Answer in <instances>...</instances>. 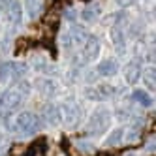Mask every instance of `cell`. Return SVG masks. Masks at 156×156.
I'll use <instances>...</instances> for the list:
<instances>
[{
    "instance_id": "obj_23",
    "label": "cell",
    "mask_w": 156,
    "mask_h": 156,
    "mask_svg": "<svg viewBox=\"0 0 156 156\" xmlns=\"http://www.w3.org/2000/svg\"><path fill=\"white\" fill-rule=\"evenodd\" d=\"M117 4L119 6H130V4H133V0H117Z\"/></svg>"
},
{
    "instance_id": "obj_2",
    "label": "cell",
    "mask_w": 156,
    "mask_h": 156,
    "mask_svg": "<svg viewBox=\"0 0 156 156\" xmlns=\"http://www.w3.org/2000/svg\"><path fill=\"white\" fill-rule=\"evenodd\" d=\"M109 122H111V113L107 109H98L94 111L92 119L88 120V126H87V133H102L109 128Z\"/></svg>"
},
{
    "instance_id": "obj_4",
    "label": "cell",
    "mask_w": 156,
    "mask_h": 156,
    "mask_svg": "<svg viewBox=\"0 0 156 156\" xmlns=\"http://www.w3.org/2000/svg\"><path fill=\"white\" fill-rule=\"evenodd\" d=\"M58 111H60V119H64V122L70 128H75L77 124H79V120H81V109H79V105H75V104H64L62 107H58Z\"/></svg>"
},
{
    "instance_id": "obj_22",
    "label": "cell",
    "mask_w": 156,
    "mask_h": 156,
    "mask_svg": "<svg viewBox=\"0 0 156 156\" xmlns=\"http://www.w3.org/2000/svg\"><path fill=\"white\" fill-rule=\"evenodd\" d=\"M34 66H36V70H45V58H43V57H36L34 58Z\"/></svg>"
},
{
    "instance_id": "obj_8",
    "label": "cell",
    "mask_w": 156,
    "mask_h": 156,
    "mask_svg": "<svg viewBox=\"0 0 156 156\" xmlns=\"http://www.w3.org/2000/svg\"><path fill=\"white\" fill-rule=\"evenodd\" d=\"M98 55H100V40L94 36H88L85 40V45H83L85 60H94V58H98Z\"/></svg>"
},
{
    "instance_id": "obj_24",
    "label": "cell",
    "mask_w": 156,
    "mask_h": 156,
    "mask_svg": "<svg viewBox=\"0 0 156 156\" xmlns=\"http://www.w3.org/2000/svg\"><path fill=\"white\" fill-rule=\"evenodd\" d=\"M126 156H139V154H136V152H128Z\"/></svg>"
},
{
    "instance_id": "obj_16",
    "label": "cell",
    "mask_w": 156,
    "mask_h": 156,
    "mask_svg": "<svg viewBox=\"0 0 156 156\" xmlns=\"http://www.w3.org/2000/svg\"><path fill=\"white\" fill-rule=\"evenodd\" d=\"M45 119H47V122L49 124H58L60 122V111H58V107H55V105H49L47 109H45Z\"/></svg>"
},
{
    "instance_id": "obj_12",
    "label": "cell",
    "mask_w": 156,
    "mask_h": 156,
    "mask_svg": "<svg viewBox=\"0 0 156 156\" xmlns=\"http://www.w3.org/2000/svg\"><path fill=\"white\" fill-rule=\"evenodd\" d=\"M25 9L30 19H36L41 12V0H25Z\"/></svg>"
},
{
    "instance_id": "obj_13",
    "label": "cell",
    "mask_w": 156,
    "mask_h": 156,
    "mask_svg": "<svg viewBox=\"0 0 156 156\" xmlns=\"http://www.w3.org/2000/svg\"><path fill=\"white\" fill-rule=\"evenodd\" d=\"M111 40H113V43L117 45L119 51L124 49V41H126V38H124V32H122L120 27H113V30H111Z\"/></svg>"
},
{
    "instance_id": "obj_21",
    "label": "cell",
    "mask_w": 156,
    "mask_h": 156,
    "mask_svg": "<svg viewBox=\"0 0 156 156\" xmlns=\"http://www.w3.org/2000/svg\"><path fill=\"white\" fill-rule=\"evenodd\" d=\"M77 149H81V152H92L94 145H90V143H77Z\"/></svg>"
},
{
    "instance_id": "obj_19",
    "label": "cell",
    "mask_w": 156,
    "mask_h": 156,
    "mask_svg": "<svg viewBox=\"0 0 156 156\" xmlns=\"http://www.w3.org/2000/svg\"><path fill=\"white\" fill-rule=\"evenodd\" d=\"M15 88H17V92H19L21 96H27V94L30 92V85H28L27 81H23V83H19V85H17Z\"/></svg>"
},
{
    "instance_id": "obj_5",
    "label": "cell",
    "mask_w": 156,
    "mask_h": 156,
    "mask_svg": "<svg viewBox=\"0 0 156 156\" xmlns=\"http://www.w3.org/2000/svg\"><path fill=\"white\" fill-rule=\"evenodd\" d=\"M2 12L6 13L8 23L12 25H19L21 17H23V12H21V6L15 0H2Z\"/></svg>"
},
{
    "instance_id": "obj_3",
    "label": "cell",
    "mask_w": 156,
    "mask_h": 156,
    "mask_svg": "<svg viewBox=\"0 0 156 156\" xmlns=\"http://www.w3.org/2000/svg\"><path fill=\"white\" fill-rule=\"evenodd\" d=\"M27 73V64L23 62H4L0 64V77L2 79H17Z\"/></svg>"
},
{
    "instance_id": "obj_10",
    "label": "cell",
    "mask_w": 156,
    "mask_h": 156,
    "mask_svg": "<svg viewBox=\"0 0 156 156\" xmlns=\"http://www.w3.org/2000/svg\"><path fill=\"white\" fill-rule=\"evenodd\" d=\"M141 73H143V72H141V66H139V62H130V64L126 66L124 79H126V83L133 85V83H137V81H139Z\"/></svg>"
},
{
    "instance_id": "obj_11",
    "label": "cell",
    "mask_w": 156,
    "mask_h": 156,
    "mask_svg": "<svg viewBox=\"0 0 156 156\" xmlns=\"http://www.w3.org/2000/svg\"><path fill=\"white\" fill-rule=\"evenodd\" d=\"M98 73L100 75H105V77L115 75L117 73V62L115 60H102V62L98 64Z\"/></svg>"
},
{
    "instance_id": "obj_15",
    "label": "cell",
    "mask_w": 156,
    "mask_h": 156,
    "mask_svg": "<svg viewBox=\"0 0 156 156\" xmlns=\"http://www.w3.org/2000/svg\"><path fill=\"white\" fill-rule=\"evenodd\" d=\"M132 98L136 100L139 105H143V107H151V105H152V98H151L147 92H143V90H133Z\"/></svg>"
},
{
    "instance_id": "obj_17",
    "label": "cell",
    "mask_w": 156,
    "mask_h": 156,
    "mask_svg": "<svg viewBox=\"0 0 156 156\" xmlns=\"http://www.w3.org/2000/svg\"><path fill=\"white\" fill-rule=\"evenodd\" d=\"M122 141V130L119 128V130H115L113 133H111V136L107 137V141H105V145L107 147H113V145H119Z\"/></svg>"
},
{
    "instance_id": "obj_14",
    "label": "cell",
    "mask_w": 156,
    "mask_h": 156,
    "mask_svg": "<svg viewBox=\"0 0 156 156\" xmlns=\"http://www.w3.org/2000/svg\"><path fill=\"white\" fill-rule=\"evenodd\" d=\"M36 87H38V90L41 92V94H45V96H51V94H55V83L53 81H49V79H38L36 81Z\"/></svg>"
},
{
    "instance_id": "obj_9",
    "label": "cell",
    "mask_w": 156,
    "mask_h": 156,
    "mask_svg": "<svg viewBox=\"0 0 156 156\" xmlns=\"http://www.w3.org/2000/svg\"><path fill=\"white\" fill-rule=\"evenodd\" d=\"M100 12H102V4L100 2H90L81 12V19L85 21V23H94V21L100 17Z\"/></svg>"
},
{
    "instance_id": "obj_20",
    "label": "cell",
    "mask_w": 156,
    "mask_h": 156,
    "mask_svg": "<svg viewBox=\"0 0 156 156\" xmlns=\"http://www.w3.org/2000/svg\"><path fill=\"white\" fill-rule=\"evenodd\" d=\"M21 154H25V147L23 145H13V149L9 151V156H21Z\"/></svg>"
},
{
    "instance_id": "obj_18",
    "label": "cell",
    "mask_w": 156,
    "mask_h": 156,
    "mask_svg": "<svg viewBox=\"0 0 156 156\" xmlns=\"http://www.w3.org/2000/svg\"><path fill=\"white\" fill-rule=\"evenodd\" d=\"M143 79H145V83H147V87L152 90V88H154V70L145 72V73H143Z\"/></svg>"
},
{
    "instance_id": "obj_6",
    "label": "cell",
    "mask_w": 156,
    "mask_h": 156,
    "mask_svg": "<svg viewBox=\"0 0 156 156\" xmlns=\"http://www.w3.org/2000/svg\"><path fill=\"white\" fill-rule=\"evenodd\" d=\"M21 104H23V96H21L17 90H6L2 96H0V107L4 111H15Z\"/></svg>"
},
{
    "instance_id": "obj_1",
    "label": "cell",
    "mask_w": 156,
    "mask_h": 156,
    "mask_svg": "<svg viewBox=\"0 0 156 156\" xmlns=\"http://www.w3.org/2000/svg\"><path fill=\"white\" fill-rule=\"evenodd\" d=\"M15 130L23 136H34L40 130V119L30 111H25L15 119Z\"/></svg>"
},
{
    "instance_id": "obj_7",
    "label": "cell",
    "mask_w": 156,
    "mask_h": 156,
    "mask_svg": "<svg viewBox=\"0 0 156 156\" xmlns=\"http://www.w3.org/2000/svg\"><path fill=\"white\" fill-rule=\"evenodd\" d=\"M115 94V88L111 87V85H98V87H92V88H87L85 90V96L87 98H90V100H107V98H111Z\"/></svg>"
}]
</instances>
